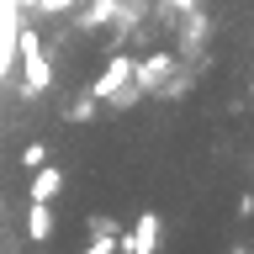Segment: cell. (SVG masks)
<instances>
[{"label": "cell", "instance_id": "277c9868", "mask_svg": "<svg viewBox=\"0 0 254 254\" xmlns=\"http://www.w3.org/2000/svg\"><path fill=\"white\" fill-rule=\"evenodd\" d=\"M27 190H32V201H53V196L64 190V170H37Z\"/></svg>", "mask_w": 254, "mask_h": 254}, {"label": "cell", "instance_id": "7a4b0ae2", "mask_svg": "<svg viewBox=\"0 0 254 254\" xmlns=\"http://www.w3.org/2000/svg\"><path fill=\"white\" fill-rule=\"evenodd\" d=\"M154 249H159V217H154V212H143L138 228H132V238L122 244V254H154Z\"/></svg>", "mask_w": 254, "mask_h": 254}, {"label": "cell", "instance_id": "3957f363", "mask_svg": "<svg viewBox=\"0 0 254 254\" xmlns=\"http://www.w3.org/2000/svg\"><path fill=\"white\" fill-rule=\"evenodd\" d=\"M53 228H59L53 206H48V201H32V212H27V238H32V244H43V238H53Z\"/></svg>", "mask_w": 254, "mask_h": 254}, {"label": "cell", "instance_id": "5b68a950", "mask_svg": "<svg viewBox=\"0 0 254 254\" xmlns=\"http://www.w3.org/2000/svg\"><path fill=\"white\" fill-rule=\"evenodd\" d=\"M43 154H48L43 143H27V148H21V164H27V170H37V164H43Z\"/></svg>", "mask_w": 254, "mask_h": 254}, {"label": "cell", "instance_id": "6da1fadb", "mask_svg": "<svg viewBox=\"0 0 254 254\" xmlns=\"http://www.w3.org/2000/svg\"><path fill=\"white\" fill-rule=\"evenodd\" d=\"M21 64H27V85H32V90H48L53 69H48L43 48H37V32H21Z\"/></svg>", "mask_w": 254, "mask_h": 254}]
</instances>
